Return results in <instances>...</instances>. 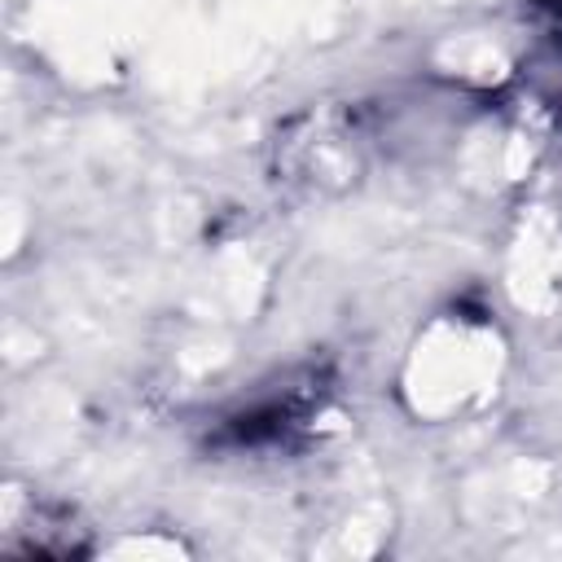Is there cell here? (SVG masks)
<instances>
[{
	"label": "cell",
	"instance_id": "obj_1",
	"mask_svg": "<svg viewBox=\"0 0 562 562\" xmlns=\"http://www.w3.org/2000/svg\"><path fill=\"white\" fill-rule=\"evenodd\" d=\"M307 408H312V395L307 391L263 395V400H255L250 408L233 413L220 426V443H228V448H268V443H281V439H290L303 426Z\"/></svg>",
	"mask_w": 562,
	"mask_h": 562
},
{
	"label": "cell",
	"instance_id": "obj_2",
	"mask_svg": "<svg viewBox=\"0 0 562 562\" xmlns=\"http://www.w3.org/2000/svg\"><path fill=\"white\" fill-rule=\"evenodd\" d=\"M536 9H544L549 18H562V0H531Z\"/></svg>",
	"mask_w": 562,
	"mask_h": 562
}]
</instances>
